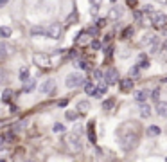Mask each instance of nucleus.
<instances>
[{"label": "nucleus", "instance_id": "nucleus-17", "mask_svg": "<svg viewBox=\"0 0 167 162\" xmlns=\"http://www.w3.org/2000/svg\"><path fill=\"white\" fill-rule=\"evenodd\" d=\"M76 110H79L81 114H85V112H88V110H90V103H88V101H79V103H77V106H76Z\"/></svg>", "mask_w": 167, "mask_h": 162}, {"label": "nucleus", "instance_id": "nucleus-48", "mask_svg": "<svg viewBox=\"0 0 167 162\" xmlns=\"http://www.w3.org/2000/svg\"><path fill=\"white\" fill-rule=\"evenodd\" d=\"M4 142H5V139H4V137H0V144H4Z\"/></svg>", "mask_w": 167, "mask_h": 162}, {"label": "nucleus", "instance_id": "nucleus-3", "mask_svg": "<svg viewBox=\"0 0 167 162\" xmlns=\"http://www.w3.org/2000/svg\"><path fill=\"white\" fill-rule=\"evenodd\" d=\"M32 61H34V65L40 67V69H50V58H49V54L36 52V54L32 56Z\"/></svg>", "mask_w": 167, "mask_h": 162}, {"label": "nucleus", "instance_id": "nucleus-16", "mask_svg": "<svg viewBox=\"0 0 167 162\" xmlns=\"http://www.w3.org/2000/svg\"><path fill=\"white\" fill-rule=\"evenodd\" d=\"M31 34H32V36H43V34H45V36H47V31H45L41 25H36V27L31 29Z\"/></svg>", "mask_w": 167, "mask_h": 162}, {"label": "nucleus", "instance_id": "nucleus-34", "mask_svg": "<svg viewBox=\"0 0 167 162\" xmlns=\"http://www.w3.org/2000/svg\"><path fill=\"white\" fill-rule=\"evenodd\" d=\"M86 32H88L90 36H97V34H99V27H97V25H95V27H90Z\"/></svg>", "mask_w": 167, "mask_h": 162}, {"label": "nucleus", "instance_id": "nucleus-13", "mask_svg": "<svg viewBox=\"0 0 167 162\" xmlns=\"http://www.w3.org/2000/svg\"><path fill=\"white\" fill-rule=\"evenodd\" d=\"M149 96H151L149 90H137V92H135V101H139V103L144 105V101L149 99Z\"/></svg>", "mask_w": 167, "mask_h": 162}, {"label": "nucleus", "instance_id": "nucleus-2", "mask_svg": "<svg viewBox=\"0 0 167 162\" xmlns=\"http://www.w3.org/2000/svg\"><path fill=\"white\" fill-rule=\"evenodd\" d=\"M65 85H67L68 88H77V87H81V85H86V81H85V76H83V74H79V72H70V74L65 78Z\"/></svg>", "mask_w": 167, "mask_h": 162}, {"label": "nucleus", "instance_id": "nucleus-29", "mask_svg": "<svg viewBox=\"0 0 167 162\" xmlns=\"http://www.w3.org/2000/svg\"><path fill=\"white\" fill-rule=\"evenodd\" d=\"M148 133H149V135H153V137H157V135H160L162 132H160V128H158V126H149V128H148Z\"/></svg>", "mask_w": 167, "mask_h": 162}, {"label": "nucleus", "instance_id": "nucleus-42", "mask_svg": "<svg viewBox=\"0 0 167 162\" xmlns=\"http://www.w3.org/2000/svg\"><path fill=\"white\" fill-rule=\"evenodd\" d=\"M104 54H106V56H108V58H110V56H112V54H113V45H110V47H108V49H104Z\"/></svg>", "mask_w": 167, "mask_h": 162}, {"label": "nucleus", "instance_id": "nucleus-33", "mask_svg": "<svg viewBox=\"0 0 167 162\" xmlns=\"http://www.w3.org/2000/svg\"><path fill=\"white\" fill-rule=\"evenodd\" d=\"M5 81H7V72L0 67V85H2V83H5Z\"/></svg>", "mask_w": 167, "mask_h": 162}, {"label": "nucleus", "instance_id": "nucleus-4", "mask_svg": "<svg viewBox=\"0 0 167 162\" xmlns=\"http://www.w3.org/2000/svg\"><path fill=\"white\" fill-rule=\"evenodd\" d=\"M149 18H151V22H153L155 27H164V25L167 23V14L158 13V11H153V13L149 14Z\"/></svg>", "mask_w": 167, "mask_h": 162}, {"label": "nucleus", "instance_id": "nucleus-44", "mask_svg": "<svg viewBox=\"0 0 167 162\" xmlns=\"http://www.w3.org/2000/svg\"><path fill=\"white\" fill-rule=\"evenodd\" d=\"M70 58H72V60H76V58L79 60V52H77V50H70Z\"/></svg>", "mask_w": 167, "mask_h": 162}, {"label": "nucleus", "instance_id": "nucleus-49", "mask_svg": "<svg viewBox=\"0 0 167 162\" xmlns=\"http://www.w3.org/2000/svg\"><path fill=\"white\" fill-rule=\"evenodd\" d=\"M162 47H164V49H166V50H167V40H166V41H164V45H162Z\"/></svg>", "mask_w": 167, "mask_h": 162}, {"label": "nucleus", "instance_id": "nucleus-18", "mask_svg": "<svg viewBox=\"0 0 167 162\" xmlns=\"http://www.w3.org/2000/svg\"><path fill=\"white\" fill-rule=\"evenodd\" d=\"M151 115V108H149V105H140V117H144V119H148Z\"/></svg>", "mask_w": 167, "mask_h": 162}, {"label": "nucleus", "instance_id": "nucleus-8", "mask_svg": "<svg viewBox=\"0 0 167 162\" xmlns=\"http://www.w3.org/2000/svg\"><path fill=\"white\" fill-rule=\"evenodd\" d=\"M122 14H124V9H122V7H117V5L108 11V18H110V20H119Z\"/></svg>", "mask_w": 167, "mask_h": 162}, {"label": "nucleus", "instance_id": "nucleus-27", "mask_svg": "<svg viewBox=\"0 0 167 162\" xmlns=\"http://www.w3.org/2000/svg\"><path fill=\"white\" fill-rule=\"evenodd\" d=\"M113 106H115V99H108V101H104V103H103V110H106V112H108V110H112Z\"/></svg>", "mask_w": 167, "mask_h": 162}, {"label": "nucleus", "instance_id": "nucleus-20", "mask_svg": "<svg viewBox=\"0 0 167 162\" xmlns=\"http://www.w3.org/2000/svg\"><path fill=\"white\" fill-rule=\"evenodd\" d=\"M85 92H86L88 96H94V94L97 92V88L94 87V83H92V81H86V85H85Z\"/></svg>", "mask_w": 167, "mask_h": 162}, {"label": "nucleus", "instance_id": "nucleus-14", "mask_svg": "<svg viewBox=\"0 0 167 162\" xmlns=\"http://www.w3.org/2000/svg\"><path fill=\"white\" fill-rule=\"evenodd\" d=\"M108 87H110V85H108L106 81H101V83H99V88H97V92L94 94V97H103V96L108 92Z\"/></svg>", "mask_w": 167, "mask_h": 162}, {"label": "nucleus", "instance_id": "nucleus-39", "mask_svg": "<svg viewBox=\"0 0 167 162\" xmlns=\"http://www.w3.org/2000/svg\"><path fill=\"white\" fill-rule=\"evenodd\" d=\"M92 49H94V50H99V49H101V41H99V40H94V41H92Z\"/></svg>", "mask_w": 167, "mask_h": 162}, {"label": "nucleus", "instance_id": "nucleus-32", "mask_svg": "<svg viewBox=\"0 0 167 162\" xmlns=\"http://www.w3.org/2000/svg\"><path fill=\"white\" fill-rule=\"evenodd\" d=\"M76 65H77L79 69H83V70H86V69H90V67H88V63H86L85 60H79V61H76Z\"/></svg>", "mask_w": 167, "mask_h": 162}, {"label": "nucleus", "instance_id": "nucleus-11", "mask_svg": "<svg viewBox=\"0 0 167 162\" xmlns=\"http://www.w3.org/2000/svg\"><path fill=\"white\" fill-rule=\"evenodd\" d=\"M40 90H41L43 94H50V92H54V79H47V81H43L41 87H40Z\"/></svg>", "mask_w": 167, "mask_h": 162}, {"label": "nucleus", "instance_id": "nucleus-28", "mask_svg": "<svg viewBox=\"0 0 167 162\" xmlns=\"http://www.w3.org/2000/svg\"><path fill=\"white\" fill-rule=\"evenodd\" d=\"M25 123H27L25 119H23V121H18V123H14V126H13V132L16 133V132H20V130H23V128H25Z\"/></svg>", "mask_w": 167, "mask_h": 162}, {"label": "nucleus", "instance_id": "nucleus-15", "mask_svg": "<svg viewBox=\"0 0 167 162\" xmlns=\"http://www.w3.org/2000/svg\"><path fill=\"white\" fill-rule=\"evenodd\" d=\"M36 88V83H34V79H27L25 83H23V88H22V92H32Z\"/></svg>", "mask_w": 167, "mask_h": 162}, {"label": "nucleus", "instance_id": "nucleus-7", "mask_svg": "<svg viewBox=\"0 0 167 162\" xmlns=\"http://www.w3.org/2000/svg\"><path fill=\"white\" fill-rule=\"evenodd\" d=\"M104 81H106L108 85L121 83V81H119V72H117V69H113V67L106 69V72H104Z\"/></svg>", "mask_w": 167, "mask_h": 162}, {"label": "nucleus", "instance_id": "nucleus-9", "mask_svg": "<svg viewBox=\"0 0 167 162\" xmlns=\"http://www.w3.org/2000/svg\"><path fill=\"white\" fill-rule=\"evenodd\" d=\"M92 41H94V40H92V36H90L88 32H81L79 38H76V45H88V43L92 45Z\"/></svg>", "mask_w": 167, "mask_h": 162}, {"label": "nucleus", "instance_id": "nucleus-45", "mask_svg": "<svg viewBox=\"0 0 167 162\" xmlns=\"http://www.w3.org/2000/svg\"><path fill=\"white\" fill-rule=\"evenodd\" d=\"M94 78H95V79H101V78H103V72H101V70H94Z\"/></svg>", "mask_w": 167, "mask_h": 162}, {"label": "nucleus", "instance_id": "nucleus-43", "mask_svg": "<svg viewBox=\"0 0 167 162\" xmlns=\"http://www.w3.org/2000/svg\"><path fill=\"white\" fill-rule=\"evenodd\" d=\"M151 9H153V5H151V4H146V5H144V13H149V14H151V13H153Z\"/></svg>", "mask_w": 167, "mask_h": 162}, {"label": "nucleus", "instance_id": "nucleus-21", "mask_svg": "<svg viewBox=\"0 0 167 162\" xmlns=\"http://www.w3.org/2000/svg\"><path fill=\"white\" fill-rule=\"evenodd\" d=\"M13 96H14V92H13L11 88H5V90H4V94H2V101H4V103H9Z\"/></svg>", "mask_w": 167, "mask_h": 162}, {"label": "nucleus", "instance_id": "nucleus-51", "mask_svg": "<svg viewBox=\"0 0 167 162\" xmlns=\"http://www.w3.org/2000/svg\"><path fill=\"white\" fill-rule=\"evenodd\" d=\"M25 162H36V160H25Z\"/></svg>", "mask_w": 167, "mask_h": 162}, {"label": "nucleus", "instance_id": "nucleus-38", "mask_svg": "<svg viewBox=\"0 0 167 162\" xmlns=\"http://www.w3.org/2000/svg\"><path fill=\"white\" fill-rule=\"evenodd\" d=\"M106 23H108V20H106V18H99V20H97V27H99V29H101V27H104Z\"/></svg>", "mask_w": 167, "mask_h": 162}, {"label": "nucleus", "instance_id": "nucleus-25", "mask_svg": "<svg viewBox=\"0 0 167 162\" xmlns=\"http://www.w3.org/2000/svg\"><path fill=\"white\" fill-rule=\"evenodd\" d=\"M11 32H13V31H11V27H5V25H4V27H0V36H2V38H9V36H11Z\"/></svg>", "mask_w": 167, "mask_h": 162}, {"label": "nucleus", "instance_id": "nucleus-41", "mask_svg": "<svg viewBox=\"0 0 167 162\" xmlns=\"http://www.w3.org/2000/svg\"><path fill=\"white\" fill-rule=\"evenodd\" d=\"M158 47H160V45H158V41H155V43L149 47V52H157V50H158Z\"/></svg>", "mask_w": 167, "mask_h": 162}, {"label": "nucleus", "instance_id": "nucleus-6", "mask_svg": "<svg viewBox=\"0 0 167 162\" xmlns=\"http://www.w3.org/2000/svg\"><path fill=\"white\" fill-rule=\"evenodd\" d=\"M67 144H68V148L74 151V153H77V151H81V139H79V135H76V133H72V135H68L67 137Z\"/></svg>", "mask_w": 167, "mask_h": 162}, {"label": "nucleus", "instance_id": "nucleus-24", "mask_svg": "<svg viewBox=\"0 0 167 162\" xmlns=\"http://www.w3.org/2000/svg\"><path fill=\"white\" fill-rule=\"evenodd\" d=\"M131 36H133V27H126V29L122 31V34H121L122 40H128V38H131Z\"/></svg>", "mask_w": 167, "mask_h": 162}, {"label": "nucleus", "instance_id": "nucleus-26", "mask_svg": "<svg viewBox=\"0 0 167 162\" xmlns=\"http://www.w3.org/2000/svg\"><path fill=\"white\" fill-rule=\"evenodd\" d=\"M27 79H29V69H27V67H23V69L20 70V81H23V83H25Z\"/></svg>", "mask_w": 167, "mask_h": 162}, {"label": "nucleus", "instance_id": "nucleus-12", "mask_svg": "<svg viewBox=\"0 0 167 162\" xmlns=\"http://www.w3.org/2000/svg\"><path fill=\"white\" fill-rule=\"evenodd\" d=\"M88 141H90L92 144H95V142H97V135H95V123H94V121H90V123H88Z\"/></svg>", "mask_w": 167, "mask_h": 162}, {"label": "nucleus", "instance_id": "nucleus-40", "mask_svg": "<svg viewBox=\"0 0 167 162\" xmlns=\"http://www.w3.org/2000/svg\"><path fill=\"white\" fill-rule=\"evenodd\" d=\"M151 97H153V101H158V99H160V90H158V88H155Z\"/></svg>", "mask_w": 167, "mask_h": 162}, {"label": "nucleus", "instance_id": "nucleus-46", "mask_svg": "<svg viewBox=\"0 0 167 162\" xmlns=\"http://www.w3.org/2000/svg\"><path fill=\"white\" fill-rule=\"evenodd\" d=\"M67 105H68V99H61V101H58V106H61V108L67 106Z\"/></svg>", "mask_w": 167, "mask_h": 162}, {"label": "nucleus", "instance_id": "nucleus-50", "mask_svg": "<svg viewBox=\"0 0 167 162\" xmlns=\"http://www.w3.org/2000/svg\"><path fill=\"white\" fill-rule=\"evenodd\" d=\"M164 83H167V78H164Z\"/></svg>", "mask_w": 167, "mask_h": 162}, {"label": "nucleus", "instance_id": "nucleus-30", "mask_svg": "<svg viewBox=\"0 0 167 162\" xmlns=\"http://www.w3.org/2000/svg\"><path fill=\"white\" fill-rule=\"evenodd\" d=\"M77 16H79V14H77V11H74L72 14H68V16H67V20H65V22H67V23H74V22L77 20Z\"/></svg>", "mask_w": 167, "mask_h": 162}, {"label": "nucleus", "instance_id": "nucleus-23", "mask_svg": "<svg viewBox=\"0 0 167 162\" xmlns=\"http://www.w3.org/2000/svg\"><path fill=\"white\" fill-rule=\"evenodd\" d=\"M133 18H135L139 23H144V22H146V18H144V13H142V11H139V9H137V11H133Z\"/></svg>", "mask_w": 167, "mask_h": 162}, {"label": "nucleus", "instance_id": "nucleus-36", "mask_svg": "<svg viewBox=\"0 0 167 162\" xmlns=\"http://www.w3.org/2000/svg\"><path fill=\"white\" fill-rule=\"evenodd\" d=\"M54 132H58V133L65 132V124H61V123H56V124H54Z\"/></svg>", "mask_w": 167, "mask_h": 162}, {"label": "nucleus", "instance_id": "nucleus-47", "mask_svg": "<svg viewBox=\"0 0 167 162\" xmlns=\"http://www.w3.org/2000/svg\"><path fill=\"white\" fill-rule=\"evenodd\" d=\"M5 4H7V2H4V0H2V2H0V7H4Z\"/></svg>", "mask_w": 167, "mask_h": 162}, {"label": "nucleus", "instance_id": "nucleus-5", "mask_svg": "<svg viewBox=\"0 0 167 162\" xmlns=\"http://www.w3.org/2000/svg\"><path fill=\"white\" fill-rule=\"evenodd\" d=\"M61 34H63V25L61 23H50L49 25V29H47V36L49 38L58 40V38H61Z\"/></svg>", "mask_w": 167, "mask_h": 162}, {"label": "nucleus", "instance_id": "nucleus-52", "mask_svg": "<svg viewBox=\"0 0 167 162\" xmlns=\"http://www.w3.org/2000/svg\"><path fill=\"white\" fill-rule=\"evenodd\" d=\"M0 162H5V160H4V159H0Z\"/></svg>", "mask_w": 167, "mask_h": 162}, {"label": "nucleus", "instance_id": "nucleus-37", "mask_svg": "<svg viewBox=\"0 0 167 162\" xmlns=\"http://www.w3.org/2000/svg\"><path fill=\"white\" fill-rule=\"evenodd\" d=\"M67 119L68 121H76L77 119V112H67Z\"/></svg>", "mask_w": 167, "mask_h": 162}, {"label": "nucleus", "instance_id": "nucleus-19", "mask_svg": "<svg viewBox=\"0 0 167 162\" xmlns=\"http://www.w3.org/2000/svg\"><path fill=\"white\" fill-rule=\"evenodd\" d=\"M157 114L160 117H167V103H158L157 106Z\"/></svg>", "mask_w": 167, "mask_h": 162}, {"label": "nucleus", "instance_id": "nucleus-1", "mask_svg": "<svg viewBox=\"0 0 167 162\" xmlns=\"http://www.w3.org/2000/svg\"><path fill=\"white\" fill-rule=\"evenodd\" d=\"M119 144H121L122 150L130 151V150L137 148V144H139V135H137L135 132H122L121 137H119Z\"/></svg>", "mask_w": 167, "mask_h": 162}, {"label": "nucleus", "instance_id": "nucleus-31", "mask_svg": "<svg viewBox=\"0 0 167 162\" xmlns=\"http://www.w3.org/2000/svg\"><path fill=\"white\" fill-rule=\"evenodd\" d=\"M5 56H7V47H5V43L0 41V61H2Z\"/></svg>", "mask_w": 167, "mask_h": 162}, {"label": "nucleus", "instance_id": "nucleus-10", "mask_svg": "<svg viewBox=\"0 0 167 162\" xmlns=\"http://www.w3.org/2000/svg\"><path fill=\"white\" fill-rule=\"evenodd\" d=\"M133 85H135V81H133L131 78L121 79V83H119V87H121V90H122V92H130V90L133 88Z\"/></svg>", "mask_w": 167, "mask_h": 162}, {"label": "nucleus", "instance_id": "nucleus-35", "mask_svg": "<svg viewBox=\"0 0 167 162\" xmlns=\"http://www.w3.org/2000/svg\"><path fill=\"white\" fill-rule=\"evenodd\" d=\"M139 72H140V67L139 65H135V67L130 69V76H139Z\"/></svg>", "mask_w": 167, "mask_h": 162}, {"label": "nucleus", "instance_id": "nucleus-22", "mask_svg": "<svg viewBox=\"0 0 167 162\" xmlns=\"http://www.w3.org/2000/svg\"><path fill=\"white\" fill-rule=\"evenodd\" d=\"M140 63H139V67L140 69H149V60H148V56L146 54H140Z\"/></svg>", "mask_w": 167, "mask_h": 162}]
</instances>
